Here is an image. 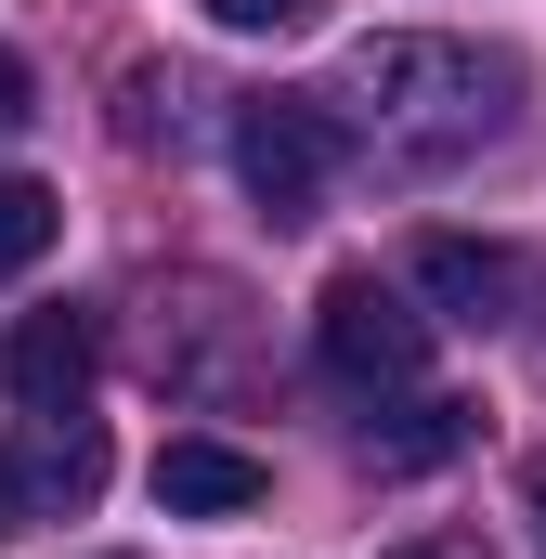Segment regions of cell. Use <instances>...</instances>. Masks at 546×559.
<instances>
[{"label":"cell","mask_w":546,"mask_h":559,"mask_svg":"<svg viewBox=\"0 0 546 559\" xmlns=\"http://www.w3.org/2000/svg\"><path fill=\"white\" fill-rule=\"evenodd\" d=\"M339 92H352V143H365L378 169L429 182V169H455V156H482V143L508 131L521 66L482 52V39H416V26H391V39L352 52Z\"/></svg>","instance_id":"obj_1"},{"label":"cell","mask_w":546,"mask_h":559,"mask_svg":"<svg viewBox=\"0 0 546 559\" xmlns=\"http://www.w3.org/2000/svg\"><path fill=\"white\" fill-rule=\"evenodd\" d=\"M391 559H495L482 534H416V547H391Z\"/></svg>","instance_id":"obj_12"},{"label":"cell","mask_w":546,"mask_h":559,"mask_svg":"<svg viewBox=\"0 0 546 559\" xmlns=\"http://www.w3.org/2000/svg\"><path fill=\"white\" fill-rule=\"evenodd\" d=\"M92 378H105V312H79V299L26 312V325L0 338V391H13L26 417H92Z\"/></svg>","instance_id":"obj_5"},{"label":"cell","mask_w":546,"mask_h":559,"mask_svg":"<svg viewBox=\"0 0 546 559\" xmlns=\"http://www.w3.org/2000/svg\"><path fill=\"white\" fill-rule=\"evenodd\" d=\"M521 495H534V521H546V455H534V481H521Z\"/></svg>","instance_id":"obj_13"},{"label":"cell","mask_w":546,"mask_h":559,"mask_svg":"<svg viewBox=\"0 0 546 559\" xmlns=\"http://www.w3.org/2000/svg\"><path fill=\"white\" fill-rule=\"evenodd\" d=\"M404 286L442 312V325H508V299H521V261H508V248H482V235H416Z\"/></svg>","instance_id":"obj_7"},{"label":"cell","mask_w":546,"mask_h":559,"mask_svg":"<svg viewBox=\"0 0 546 559\" xmlns=\"http://www.w3.org/2000/svg\"><path fill=\"white\" fill-rule=\"evenodd\" d=\"M52 235H66V195H52V182H26V169H0V286L39 274V261H52Z\"/></svg>","instance_id":"obj_9"},{"label":"cell","mask_w":546,"mask_h":559,"mask_svg":"<svg viewBox=\"0 0 546 559\" xmlns=\"http://www.w3.org/2000/svg\"><path fill=\"white\" fill-rule=\"evenodd\" d=\"M235 182L261 195V222H312L339 182V105H312V92L235 105Z\"/></svg>","instance_id":"obj_3"},{"label":"cell","mask_w":546,"mask_h":559,"mask_svg":"<svg viewBox=\"0 0 546 559\" xmlns=\"http://www.w3.org/2000/svg\"><path fill=\"white\" fill-rule=\"evenodd\" d=\"M468 429H482V404H404V429H365V455L404 481V468H442V455H468Z\"/></svg>","instance_id":"obj_8"},{"label":"cell","mask_w":546,"mask_h":559,"mask_svg":"<svg viewBox=\"0 0 546 559\" xmlns=\"http://www.w3.org/2000/svg\"><path fill=\"white\" fill-rule=\"evenodd\" d=\"M273 468L248 455V442H222V429H169L156 442V508L169 521H235V508H261Z\"/></svg>","instance_id":"obj_6"},{"label":"cell","mask_w":546,"mask_h":559,"mask_svg":"<svg viewBox=\"0 0 546 559\" xmlns=\"http://www.w3.org/2000/svg\"><path fill=\"white\" fill-rule=\"evenodd\" d=\"M92 495H105V429L92 417H26V442H0V534L79 521Z\"/></svg>","instance_id":"obj_4"},{"label":"cell","mask_w":546,"mask_h":559,"mask_svg":"<svg viewBox=\"0 0 546 559\" xmlns=\"http://www.w3.org/2000/svg\"><path fill=\"white\" fill-rule=\"evenodd\" d=\"M39 118V79H26V52H0V131H26Z\"/></svg>","instance_id":"obj_11"},{"label":"cell","mask_w":546,"mask_h":559,"mask_svg":"<svg viewBox=\"0 0 546 559\" xmlns=\"http://www.w3.org/2000/svg\"><path fill=\"white\" fill-rule=\"evenodd\" d=\"M312 352H325V378H339V391L391 404V391L429 378V312H416L404 286H378V274H339L325 299H312Z\"/></svg>","instance_id":"obj_2"},{"label":"cell","mask_w":546,"mask_h":559,"mask_svg":"<svg viewBox=\"0 0 546 559\" xmlns=\"http://www.w3.org/2000/svg\"><path fill=\"white\" fill-rule=\"evenodd\" d=\"M222 26H248V39H286V26H312V0H209Z\"/></svg>","instance_id":"obj_10"}]
</instances>
